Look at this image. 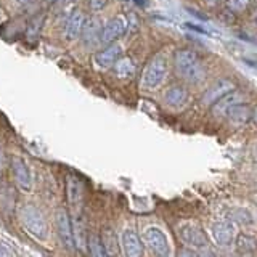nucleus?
Returning <instances> with one entry per match:
<instances>
[{"label": "nucleus", "mask_w": 257, "mask_h": 257, "mask_svg": "<svg viewBox=\"0 0 257 257\" xmlns=\"http://www.w3.org/2000/svg\"><path fill=\"white\" fill-rule=\"evenodd\" d=\"M101 31H103V24L98 18H96V16H93V18H90V20H85L82 34H80L82 36V40H84V45L93 47L96 44H100Z\"/></svg>", "instance_id": "4468645a"}, {"label": "nucleus", "mask_w": 257, "mask_h": 257, "mask_svg": "<svg viewBox=\"0 0 257 257\" xmlns=\"http://www.w3.org/2000/svg\"><path fill=\"white\" fill-rule=\"evenodd\" d=\"M134 2L140 7H147V0H134Z\"/></svg>", "instance_id": "cd10ccee"}, {"label": "nucleus", "mask_w": 257, "mask_h": 257, "mask_svg": "<svg viewBox=\"0 0 257 257\" xmlns=\"http://www.w3.org/2000/svg\"><path fill=\"white\" fill-rule=\"evenodd\" d=\"M42 24H44V15H37V16H34V18L29 21L28 29H26L28 40H31V42H32V40L37 39L40 29H42Z\"/></svg>", "instance_id": "4be33fe9"}, {"label": "nucleus", "mask_w": 257, "mask_h": 257, "mask_svg": "<svg viewBox=\"0 0 257 257\" xmlns=\"http://www.w3.org/2000/svg\"><path fill=\"white\" fill-rule=\"evenodd\" d=\"M236 247H238V251L243 254L254 252L257 249V239L251 235L241 233V235H238V238H236Z\"/></svg>", "instance_id": "aec40b11"}, {"label": "nucleus", "mask_w": 257, "mask_h": 257, "mask_svg": "<svg viewBox=\"0 0 257 257\" xmlns=\"http://www.w3.org/2000/svg\"><path fill=\"white\" fill-rule=\"evenodd\" d=\"M145 243L151 249L153 252L158 255H169L171 254V246H169V239L166 236V233L161 230L159 227H148L143 233Z\"/></svg>", "instance_id": "423d86ee"}, {"label": "nucleus", "mask_w": 257, "mask_h": 257, "mask_svg": "<svg viewBox=\"0 0 257 257\" xmlns=\"http://www.w3.org/2000/svg\"><path fill=\"white\" fill-rule=\"evenodd\" d=\"M241 100H243L241 93L231 90L230 93L223 95L222 98H219L215 103H212V114L214 116H223V114H227L228 108H231L233 104H236V103H241Z\"/></svg>", "instance_id": "dca6fc26"}, {"label": "nucleus", "mask_w": 257, "mask_h": 257, "mask_svg": "<svg viewBox=\"0 0 257 257\" xmlns=\"http://www.w3.org/2000/svg\"><path fill=\"white\" fill-rule=\"evenodd\" d=\"M8 252L5 251V249H2V246H0V255H7Z\"/></svg>", "instance_id": "7c9ffc66"}, {"label": "nucleus", "mask_w": 257, "mask_h": 257, "mask_svg": "<svg viewBox=\"0 0 257 257\" xmlns=\"http://www.w3.org/2000/svg\"><path fill=\"white\" fill-rule=\"evenodd\" d=\"M207 5H211V7H215V5H219V2H222V0H206Z\"/></svg>", "instance_id": "bb28decb"}, {"label": "nucleus", "mask_w": 257, "mask_h": 257, "mask_svg": "<svg viewBox=\"0 0 257 257\" xmlns=\"http://www.w3.org/2000/svg\"><path fill=\"white\" fill-rule=\"evenodd\" d=\"M254 201H255V203H257V195H254Z\"/></svg>", "instance_id": "72a5a7b5"}, {"label": "nucleus", "mask_w": 257, "mask_h": 257, "mask_svg": "<svg viewBox=\"0 0 257 257\" xmlns=\"http://www.w3.org/2000/svg\"><path fill=\"white\" fill-rule=\"evenodd\" d=\"M66 198L72 209V217L74 220H79L84 206V185L76 174H68L66 177Z\"/></svg>", "instance_id": "20e7f679"}, {"label": "nucleus", "mask_w": 257, "mask_h": 257, "mask_svg": "<svg viewBox=\"0 0 257 257\" xmlns=\"http://www.w3.org/2000/svg\"><path fill=\"white\" fill-rule=\"evenodd\" d=\"M188 29H193V31H198V32H201V34H209V31L207 29H203L201 26H198V24H191V23H187L185 24Z\"/></svg>", "instance_id": "a878e982"}, {"label": "nucleus", "mask_w": 257, "mask_h": 257, "mask_svg": "<svg viewBox=\"0 0 257 257\" xmlns=\"http://www.w3.org/2000/svg\"><path fill=\"white\" fill-rule=\"evenodd\" d=\"M122 53V48L117 44H109L103 48L101 52L95 53L93 56V64L96 66V69H109L112 64L117 61V58Z\"/></svg>", "instance_id": "9b49d317"}, {"label": "nucleus", "mask_w": 257, "mask_h": 257, "mask_svg": "<svg viewBox=\"0 0 257 257\" xmlns=\"http://www.w3.org/2000/svg\"><path fill=\"white\" fill-rule=\"evenodd\" d=\"M227 116L230 117L231 122L244 124L246 120H249V117H251V109H249L244 103H236V104H233L231 108H228Z\"/></svg>", "instance_id": "6ab92c4d"}, {"label": "nucleus", "mask_w": 257, "mask_h": 257, "mask_svg": "<svg viewBox=\"0 0 257 257\" xmlns=\"http://www.w3.org/2000/svg\"><path fill=\"white\" fill-rule=\"evenodd\" d=\"M231 90H235V84H233L230 79H220V80H217V82L206 92L203 101L206 104H212L219 98H222L223 95L230 93Z\"/></svg>", "instance_id": "2eb2a0df"}, {"label": "nucleus", "mask_w": 257, "mask_h": 257, "mask_svg": "<svg viewBox=\"0 0 257 257\" xmlns=\"http://www.w3.org/2000/svg\"><path fill=\"white\" fill-rule=\"evenodd\" d=\"M174 63H175V71L179 72V76L183 77L187 82L199 84L204 80L206 77L204 64L193 50H188V48L177 50L174 56Z\"/></svg>", "instance_id": "f257e3e1"}, {"label": "nucleus", "mask_w": 257, "mask_h": 257, "mask_svg": "<svg viewBox=\"0 0 257 257\" xmlns=\"http://www.w3.org/2000/svg\"><path fill=\"white\" fill-rule=\"evenodd\" d=\"M87 244H88V251H90L92 255H95V257L108 255L106 249H104V244H103V239L98 235H95V233H92V235L88 236Z\"/></svg>", "instance_id": "412c9836"}, {"label": "nucleus", "mask_w": 257, "mask_h": 257, "mask_svg": "<svg viewBox=\"0 0 257 257\" xmlns=\"http://www.w3.org/2000/svg\"><path fill=\"white\" fill-rule=\"evenodd\" d=\"M179 236L185 244L191 249H206L209 247V241L204 230L196 223H182L179 227Z\"/></svg>", "instance_id": "39448f33"}, {"label": "nucleus", "mask_w": 257, "mask_h": 257, "mask_svg": "<svg viewBox=\"0 0 257 257\" xmlns=\"http://www.w3.org/2000/svg\"><path fill=\"white\" fill-rule=\"evenodd\" d=\"M2 164H4V158H2V151H0V171H2Z\"/></svg>", "instance_id": "c756f323"}, {"label": "nucleus", "mask_w": 257, "mask_h": 257, "mask_svg": "<svg viewBox=\"0 0 257 257\" xmlns=\"http://www.w3.org/2000/svg\"><path fill=\"white\" fill-rule=\"evenodd\" d=\"M12 169H13V177H15L16 185H18L21 190L29 191L32 188V175H31L29 166L26 164V161L21 156H13Z\"/></svg>", "instance_id": "1a4fd4ad"}, {"label": "nucleus", "mask_w": 257, "mask_h": 257, "mask_svg": "<svg viewBox=\"0 0 257 257\" xmlns=\"http://www.w3.org/2000/svg\"><path fill=\"white\" fill-rule=\"evenodd\" d=\"M167 76V56L164 53H158L148 61L142 72L140 84L145 90H155L164 82Z\"/></svg>", "instance_id": "f03ea898"}, {"label": "nucleus", "mask_w": 257, "mask_h": 257, "mask_svg": "<svg viewBox=\"0 0 257 257\" xmlns=\"http://www.w3.org/2000/svg\"><path fill=\"white\" fill-rule=\"evenodd\" d=\"M212 236L217 244L228 246L236 236V225L231 220H217L212 223Z\"/></svg>", "instance_id": "9d476101"}, {"label": "nucleus", "mask_w": 257, "mask_h": 257, "mask_svg": "<svg viewBox=\"0 0 257 257\" xmlns=\"http://www.w3.org/2000/svg\"><path fill=\"white\" fill-rule=\"evenodd\" d=\"M20 2H21V4H26V2H29V0H20Z\"/></svg>", "instance_id": "473e14b6"}, {"label": "nucleus", "mask_w": 257, "mask_h": 257, "mask_svg": "<svg viewBox=\"0 0 257 257\" xmlns=\"http://www.w3.org/2000/svg\"><path fill=\"white\" fill-rule=\"evenodd\" d=\"M112 66H114V72L119 79H131L135 74V64L128 56H119Z\"/></svg>", "instance_id": "a211bd4d"}, {"label": "nucleus", "mask_w": 257, "mask_h": 257, "mask_svg": "<svg viewBox=\"0 0 257 257\" xmlns=\"http://www.w3.org/2000/svg\"><path fill=\"white\" fill-rule=\"evenodd\" d=\"M21 222L26 230L37 239H45L48 235V227L44 214L34 206H24L21 211Z\"/></svg>", "instance_id": "7ed1b4c3"}, {"label": "nucleus", "mask_w": 257, "mask_h": 257, "mask_svg": "<svg viewBox=\"0 0 257 257\" xmlns=\"http://www.w3.org/2000/svg\"><path fill=\"white\" fill-rule=\"evenodd\" d=\"M164 98H166V103L169 104V106L179 108V106H183V104L187 103L188 92H187V88L182 87V85H172L166 92Z\"/></svg>", "instance_id": "f3484780"}, {"label": "nucleus", "mask_w": 257, "mask_h": 257, "mask_svg": "<svg viewBox=\"0 0 257 257\" xmlns=\"http://www.w3.org/2000/svg\"><path fill=\"white\" fill-rule=\"evenodd\" d=\"M85 15L80 12V10H76V12H71L68 20H66V24H64V37L69 42L72 40H76L80 37L82 34V29H84V24H85Z\"/></svg>", "instance_id": "ddd939ff"}, {"label": "nucleus", "mask_w": 257, "mask_h": 257, "mask_svg": "<svg viewBox=\"0 0 257 257\" xmlns=\"http://www.w3.org/2000/svg\"><path fill=\"white\" fill-rule=\"evenodd\" d=\"M47 4H53V2H56V0H45Z\"/></svg>", "instance_id": "2f4dec72"}, {"label": "nucleus", "mask_w": 257, "mask_h": 257, "mask_svg": "<svg viewBox=\"0 0 257 257\" xmlns=\"http://www.w3.org/2000/svg\"><path fill=\"white\" fill-rule=\"evenodd\" d=\"M227 5L231 12H241L249 5V0H227Z\"/></svg>", "instance_id": "5701e85b"}, {"label": "nucleus", "mask_w": 257, "mask_h": 257, "mask_svg": "<svg viewBox=\"0 0 257 257\" xmlns=\"http://www.w3.org/2000/svg\"><path fill=\"white\" fill-rule=\"evenodd\" d=\"M252 117H254V122H255V125H257V108L254 109V114H252Z\"/></svg>", "instance_id": "c85d7f7f"}, {"label": "nucleus", "mask_w": 257, "mask_h": 257, "mask_svg": "<svg viewBox=\"0 0 257 257\" xmlns=\"http://www.w3.org/2000/svg\"><path fill=\"white\" fill-rule=\"evenodd\" d=\"M128 28V23L124 16H116V18L109 20L106 24L103 26L101 31V39H100V44L103 45H109L112 44L114 40H117L120 36L125 34V31Z\"/></svg>", "instance_id": "6e6552de"}, {"label": "nucleus", "mask_w": 257, "mask_h": 257, "mask_svg": "<svg viewBox=\"0 0 257 257\" xmlns=\"http://www.w3.org/2000/svg\"><path fill=\"white\" fill-rule=\"evenodd\" d=\"M55 225H56V231H58V236L61 239V243L64 244V247L74 249L76 247L74 230H72L68 212L61 207L56 209V212H55Z\"/></svg>", "instance_id": "0eeeda50"}, {"label": "nucleus", "mask_w": 257, "mask_h": 257, "mask_svg": "<svg viewBox=\"0 0 257 257\" xmlns=\"http://www.w3.org/2000/svg\"><path fill=\"white\" fill-rule=\"evenodd\" d=\"M106 7V0H90V8L93 12H100Z\"/></svg>", "instance_id": "393cba45"}, {"label": "nucleus", "mask_w": 257, "mask_h": 257, "mask_svg": "<svg viewBox=\"0 0 257 257\" xmlns=\"http://www.w3.org/2000/svg\"><path fill=\"white\" fill-rule=\"evenodd\" d=\"M120 244H122V251L128 257H140L143 255V243L140 236L137 235L135 230L125 228L120 236Z\"/></svg>", "instance_id": "f8f14e48"}, {"label": "nucleus", "mask_w": 257, "mask_h": 257, "mask_svg": "<svg viewBox=\"0 0 257 257\" xmlns=\"http://www.w3.org/2000/svg\"><path fill=\"white\" fill-rule=\"evenodd\" d=\"M61 8V12H69L71 13V7L76 4V0H56Z\"/></svg>", "instance_id": "b1692460"}]
</instances>
